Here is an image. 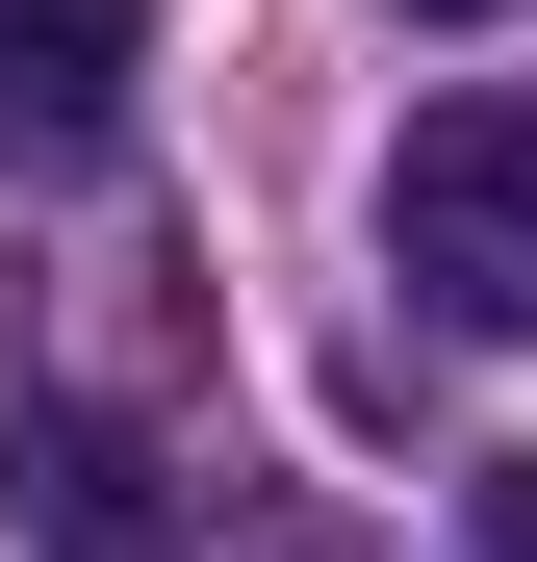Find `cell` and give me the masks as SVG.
Masks as SVG:
<instances>
[{
  "label": "cell",
  "instance_id": "cell-2",
  "mask_svg": "<svg viewBox=\"0 0 537 562\" xmlns=\"http://www.w3.org/2000/svg\"><path fill=\"white\" fill-rule=\"evenodd\" d=\"M128 128V0H0V154H103Z\"/></svg>",
  "mask_w": 537,
  "mask_h": 562
},
{
  "label": "cell",
  "instance_id": "cell-1",
  "mask_svg": "<svg viewBox=\"0 0 537 562\" xmlns=\"http://www.w3.org/2000/svg\"><path fill=\"white\" fill-rule=\"evenodd\" d=\"M384 256H410L435 333H512L537 358V103H435L384 154Z\"/></svg>",
  "mask_w": 537,
  "mask_h": 562
},
{
  "label": "cell",
  "instance_id": "cell-4",
  "mask_svg": "<svg viewBox=\"0 0 537 562\" xmlns=\"http://www.w3.org/2000/svg\"><path fill=\"white\" fill-rule=\"evenodd\" d=\"M461 512H486V562H537V460H486V486H461Z\"/></svg>",
  "mask_w": 537,
  "mask_h": 562
},
{
  "label": "cell",
  "instance_id": "cell-3",
  "mask_svg": "<svg viewBox=\"0 0 537 562\" xmlns=\"http://www.w3.org/2000/svg\"><path fill=\"white\" fill-rule=\"evenodd\" d=\"M179 562H358L333 512H256V537H179Z\"/></svg>",
  "mask_w": 537,
  "mask_h": 562
},
{
  "label": "cell",
  "instance_id": "cell-5",
  "mask_svg": "<svg viewBox=\"0 0 537 562\" xmlns=\"http://www.w3.org/2000/svg\"><path fill=\"white\" fill-rule=\"evenodd\" d=\"M410 26H486V0H410Z\"/></svg>",
  "mask_w": 537,
  "mask_h": 562
}]
</instances>
